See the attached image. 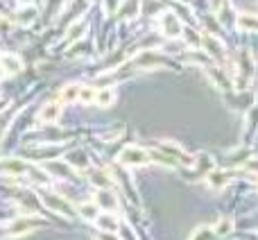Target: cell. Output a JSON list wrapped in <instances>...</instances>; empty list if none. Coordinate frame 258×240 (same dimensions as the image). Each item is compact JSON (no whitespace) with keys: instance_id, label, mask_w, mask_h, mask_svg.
I'll return each instance as SVG.
<instances>
[{"instance_id":"obj_1","label":"cell","mask_w":258,"mask_h":240,"mask_svg":"<svg viewBox=\"0 0 258 240\" xmlns=\"http://www.w3.org/2000/svg\"><path fill=\"white\" fill-rule=\"evenodd\" d=\"M254 57H251V52L247 48H242L240 52H238V73H236V80H233V84H236L238 91H245L247 86H249L251 77H254Z\"/></svg>"},{"instance_id":"obj_2","label":"cell","mask_w":258,"mask_h":240,"mask_svg":"<svg viewBox=\"0 0 258 240\" xmlns=\"http://www.w3.org/2000/svg\"><path fill=\"white\" fill-rule=\"evenodd\" d=\"M118 161H120L122 165H127V168H141V165H147L150 163V152L143 150V147L138 145H127L125 150L120 152V156H118Z\"/></svg>"},{"instance_id":"obj_3","label":"cell","mask_w":258,"mask_h":240,"mask_svg":"<svg viewBox=\"0 0 258 240\" xmlns=\"http://www.w3.org/2000/svg\"><path fill=\"white\" fill-rule=\"evenodd\" d=\"M159 25H161V32H163L165 36H170V39H177V36H181V32H183L181 21H179V16L174 12H163L161 14Z\"/></svg>"},{"instance_id":"obj_4","label":"cell","mask_w":258,"mask_h":240,"mask_svg":"<svg viewBox=\"0 0 258 240\" xmlns=\"http://www.w3.org/2000/svg\"><path fill=\"white\" fill-rule=\"evenodd\" d=\"M231 179H233L231 170H211V172L206 174V184H209L213 191H222V188H227L229 184H231Z\"/></svg>"},{"instance_id":"obj_5","label":"cell","mask_w":258,"mask_h":240,"mask_svg":"<svg viewBox=\"0 0 258 240\" xmlns=\"http://www.w3.org/2000/svg\"><path fill=\"white\" fill-rule=\"evenodd\" d=\"M206 73H209V77L215 82V86H218V89L229 91V89H231V86H233V84H231V77L227 75V71H222V68H220V66H215V64H213V66H209V68H206Z\"/></svg>"},{"instance_id":"obj_6","label":"cell","mask_w":258,"mask_h":240,"mask_svg":"<svg viewBox=\"0 0 258 240\" xmlns=\"http://www.w3.org/2000/svg\"><path fill=\"white\" fill-rule=\"evenodd\" d=\"M95 204H98V209H104V211H116L118 209L116 195H113L111 191H107V188H100V191L95 193Z\"/></svg>"},{"instance_id":"obj_7","label":"cell","mask_w":258,"mask_h":240,"mask_svg":"<svg viewBox=\"0 0 258 240\" xmlns=\"http://www.w3.org/2000/svg\"><path fill=\"white\" fill-rule=\"evenodd\" d=\"M43 202H45V204H48L52 211H57V213L73 215L71 204H68L66 200H61V197H59V195H54V193H45V195H43Z\"/></svg>"},{"instance_id":"obj_8","label":"cell","mask_w":258,"mask_h":240,"mask_svg":"<svg viewBox=\"0 0 258 240\" xmlns=\"http://www.w3.org/2000/svg\"><path fill=\"white\" fill-rule=\"evenodd\" d=\"M202 45H204V52L209 54L211 59H222L224 57V48H222V43H220L215 36H211V34H206L204 39H202Z\"/></svg>"},{"instance_id":"obj_9","label":"cell","mask_w":258,"mask_h":240,"mask_svg":"<svg viewBox=\"0 0 258 240\" xmlns=\"http://www.w3.org/2000/svg\"><path fill=\"white\" fill-rule=\"evenodd\" d=\"M236 27L238 30H245V32H258V16L254 14H238L236 18Z\"/></svg>"},{"instance_id":"obj_10","label":"cell","mask_w":258,"mask_h":240,"mask_svg":"<svg viewBox=\"0 0 258 240\" xmlns=\"http://www.w3.org/2000/svg\"><path fill=\"white\" fill-rule=\"evenodd\" d=\"M59 116H61V104L59 102L43 104V109H41V113H39V118L43 120V123H54V120H59Z\"/></svg>"},{"instance_id":"obj_11","label":"cell","mask_w":258,"mask_h":240,"mask_svg":"<svg viewBox=\"0 0 258 240\" xmlns=\"http://www.w3.org/2000/svg\"><path fill=\"white\" fill-rule=\"evenodd\" d=\"M0 64H3L5 75H16V73H21V59H18L16 54H5V57H0Z\"/></svg>"},{"instance_id":"obj_12","label":"cell","mask_w":258,"mask_h":240,"mask_svg":"<svg viewBox=\"0 0 258 240\" xmlns=\"http://www.w3.org/2000/svg\"><path fill=\"white\" fill-rule=\"evenodd\" d=\"M32 227H34V222H32V220L21 218V220H14V222L9 224L7 233H9V236H21V233H27V231H30Z\"/></svg>"},{"instance_id":"obj_13","label":"cell","mask_w":258,"mask_h":240,"mask_svg":"<svg viewBox=\"0 0 258 240\" xmlns=\"http://www.w3.org/2000/svg\"><path fill=\"white\" fill-rule=\"evenodd\" d=\"M95 102L100 104V107H111L113 102H116V91L113 89H102L95 93Z\"/></svg>"},{"instance_id":"obj_14","label":"cell","mask_w":258,"mask_h":240,"mask_svg":"<svg viewBox=\"0 0 258 240\" xmlns=\"http://www.w3.org/2000/svg\"><path fill=\"white\" fill-rule=\"evenodd\" d=\"M95 222H98V227L100 229H104V231H116L118 229V220L113 218V215H109V213H104V215H98V220H95Z\"/></svg>"},{"instance_id":"obj_15","label":"cell","mask_w":258,"mask_h":240,"mask_svg":"<svg viewBox=\"0 0 258 240\" xmlns=\"http://www.w3.org/2000/svg\"><path fill=\"white\" fill-rule=\"evenodd\" d=\"M66 159H68V163H73L75 168H82V170L89 168V156H86L84 152H80V150H77V152H71Z\"/></svg>"},{"instance_id":"obj_16","label":"cell","mask_w":258,"mask_h":240,"mask_svg":"<svg viewBox=\"0 0 258 240\" xmlns=\"http://www.w3.org/2000/svg\"><path fill=\"white\" fill-rule=\"evenodd\" d=\"M91 182H93L95 186H100V188H109V186H111V177H109L104 170H95V172L91 174Z\"/></svg>"},{"instance_id":"obj_17","label":"cell","mask_w":258,"mask_h":240,"mask_svg":"<svg viewBox=\"0 0 258 240\" xmlns=\"http://www.w3.org/2000/svg\"><path fill=\"white\" fill-rule=\"evenodd\" d=\"M77 95H80V84H68L66 89L61 91V100H63V102H75Z\"/></svg>"},{"instance_id":"obj_18","label":"cell","mask_w":258,"mask_h":240,"mask_svg":"<svg viewBox=\"0 0 258 240\" xmlns=\"http://www.w3.org/2000/svg\"><path fill=\"white\" fill-rule=\"evenodd\" d=\"M98 204H82L80 206V215L82 218H86V220H98Z\"/></svg>"},{"instance_id":"obj_19","label":"cell","mask_w":258,"mask_h":240,"mask_svg":"<svg viewBox=\"0 0 258 240\" xmlns=\"http://www.w3.org/2000/svg\"><path fill=\"white\" fill-rule=\"evenodd\" d=\"M95 93H98V91L91 89V86H80V95H77V100H80V102H84V104L95 102Z\"/></svg>"},{"instance_id":"obj_20","label":"cell","mask_w":258,"mask_h":240,"mask_svg":"<svg viewBox=\"0 0 258 240\" xmlns=\"http://www.w3.org/2000/svg\"><path fill=\"white\" fill-rule=\"evenodd\" d=\"M231 229H233L231 218H222V220L218 222V227H215V236H227Z\"/></svg>"},{"instance_id":"obj_21","label":"cell","mask_w":258,"mask_h":240,"mask_svg":"<svg viewBox=\"0 0 258 240\" xmlns=\"http://www.w3.org/2000/svg\"><path fill=\"white\" fill-rule=\"evenodd\" d=\"M5 170H9V172H14V174H21V172H25V163H21V161H7Z\"/></svg>"},{"instance_id":"obj_22","label":"cell","mask_w":258,"mask_h":240,"mask_svg":"<svg viewBox=\"0 0 258 240\" xmlns=\"http://www.w3.org/2000/svg\"><path fill=\"white\" fill-rule=\"evenodd\" d=\"M245 168L249 170V172H254V174H258V156H254V159H249L245 163Z\"/></svg>"},{"instance_id":"obj_23","label":"cell","mask_w":258,"mask_h":240,"mask_svg":"<svg viewBox=\"0 0 258 240\" xmlns=\"http://www.w3.org/2000/svg\"><path fill=\"white\" fill-rule=\"evenodd\" d=\"M0 32H9V21L0 16Z\"/></svg>"},{"instance_id":"obj_24","label":"cell","mask_w":258,"mask_h":240,"mask_svg":"<svg viewBox=\"0 0 258 240\" xmlns=\"http://www.w3.org/2000/svg\"><path fill=\"white\" fill-rule=\"evenodd\" d=\"M98 240H118V238L116 236H109V231H107V233H100Z\"/></svg>"},{"instance_id":"obj_25","label":"cell","mask_w":258,"mask_h":240,"mask_svg":"<svg viewBox=\"0 0 258 240\" xmlns=\"http://www.w3.org/2000/svg\"><path fill=\"white\" fill-rule=\"evenodd\" d=\"M213 3V9H222V5L227 3V0H211Z\"/></svg>"},{"instance_id":"obj_26","label":"cell","mask_w":258,"mask_h":240,"mask_svg":"<svg viewBox=\"0 0 258 240\" xmlns=\"http://www.w3.org/2000/svg\"><path fill=\"white\" fill-rule=\"evenodd\" d=\"M0 57H3V54H0Z\"/></svg>"}]
</instances>
